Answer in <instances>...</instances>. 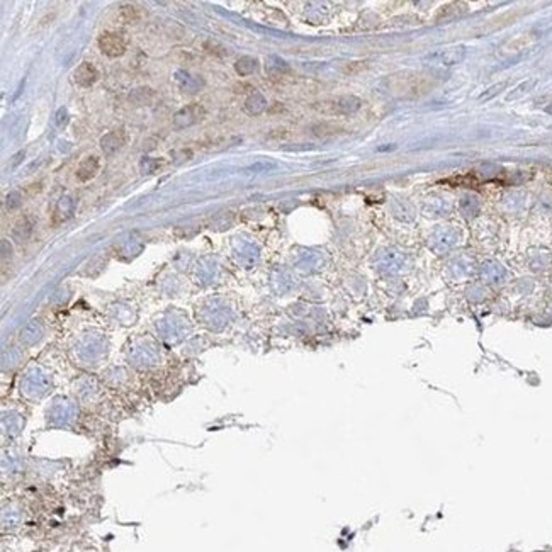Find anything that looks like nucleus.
<instances>
[{"label": "nucleus", "instance_id": "17", "mask_svg": "<svg viewBox=\"0 0 552 552\" xmlns=\"http://www.w3.org/2000/svg\"><path fill=\"white\" fill-rule=\"evenodd\" d=\"M547 113L552 114V106H551V107H547Z\"/></svg>", "mask_w": 552, "mask_h": 552}, {"label": "nucleus", "instance_id": "11", "mask_svg": "<svg viewBox=\"0 0 552 552\" xmlns=\"http://www.w3.org/2000/svg\"><path fill=\"white\" fill-rule=\"evenodd\" d=\"M21 520H23V515H21L19 508L14 507V505H7L3 507L2 511V525L5 530H12L19 525Z\"/></svg>", "mask_w": 552, "mask_h": 552}, {"label": "nucleus", "instance_id": "15", "mask_svg": "<svg viewBox=\"0 0 552 552\" xmlns=\"http://www.w3.org/2000/svg\"><path fill=\"white\" fill-rule=\"evenodd\" d=\"M121 19L124 21V23L131 24V23H136V21L140 19V10L138 7L135 5H124L121 9Z\"/></svg>", "mask_w": 552, "mask_h": 552}, {"label": "nucleus", "instance_id": "2", "mask_svg": "<svg viewBox=\"0 0 552 552\" xmlns=\"http://www.w3.org/2000/svg\"><path fill=\"white\" fill-rule=\"evenodd\" d=\"M77 408L67 399H56L52 408L46 411V423L53 428L70 427L77 420Z\"/></svg>", "mask_w": 552, "mask_h": 552}, {"label": "nucleus", "instance_id": "4", "mask_svg": "<svg viewBox=\"0 0 552 552\" xmlns=\"http://www.w3.org/2000/svg\"><path fill=\"white\" fill-rule=\"evenodd\" d=\"M99 48L104 55L111 56V58H118V56H122L126 53L128 43H126L124 36L119 34V32L107 31L99 38Z\"/></svg>", "mask_w": 552, "mask_h": 552}, {"label": "nucleus", "instance_id": "7", "mask_svg": "<svg viewBox=\"0 0 552 552\" xmlns=\"http://www.w3.org/2000/svg\"><path fill=\"white\" fill-rule=\"evenodd\" d=\"M97 78H99V71H97V68L93 67L92 63H89V61H84V63H82L74 74L75 84L80 85V87H84V89H87V87H90V85L96 84Z\"/></svg>", "mask_w": 552, "mask_h": 552}, {"label": "nucleus", "instance_id": "14", "mask_svg": "<svg viewBox=\"0 0 552 552\" xmlns=\"http://www.w3.org/2000/svg\"><path fill=\"white\" fill-rule=\"evenodd\" d=\"M265 99L261 96V93H254L250 99L247 100V111L250 114H261L263 109H265Z\"/></svg>", "mask_w": 552, "mask_h": 552}, {"label": "nucleus", "instance_id": "3", "mask_svg": "<svg viewBox=\"0 0 552 552\" xmlns=\"http://www.w3.org/2000/svg\"><path fill=\"white\" fill-rule=\"evenodd\" d=\"M360 104L362 102L357 97L344 96L327 100V102H321L320 111L324 114H331V116H344V114H352L355 111H359Z\"/></svg>", "mask_w": 552, "mask_h": 552}, {"label": "nucleus", "instance_id": "5", "mask_svg": "<svg viewBox=\"0 0 552 552\" xmlns=\"http://www.w3.org/2000/svg\"><path fill=\"white\" fill-rule=\"evenodd\" d=\"M206 116V111L203 106H199V104H190V106L184 107V109H180L179 113L174 116V126L177 129H182V128H189V126H194L197 124V122H201Z\"/></svg>", "mask_w": 552, "mask_h": 552}, {"label": "nucleus", "instance_id": "9", "mask_svg": "<svg viewBox=\"0 0 552 552\" xmlns=\"http://www.w3.org/2000/svg\"><path fill=\"white\" fill-rule=\"evenodd\" d=\"M124 143H126V133L122 131V129L107 133V135L102 136V140H100V146H102L104 153L106 155L116 153L118 150H121V148L124 146Z\"/></svg>", "mask_w": 552, "mask_h": 552}, {"label": "nucleus", "instance_id": "1", "mask_svg": "<svg viewBox=\"0 0 552 552\" xmlns=\"http://www.w3.org/2000/svg\"><path fill=\"white\" fill-rule=\"evenodd\" d=\"M428 87H430V80H428L425 75L406 74V75H395V77L391 78L389 90H391V93H395V96L411 97L427 92Z\"/></svg>", "mask_w": 552, "mask_h": 552}, {"label": "nucleus", "instance_id": "16", "mask_svg": "<svg viewBox=\"0 0 552 552\" xmlns=\"http://www.w3.org/2000/svg\"><path fill=\"white\" fill-rule=\"evenodd\" d=\"M7 206H9V209H14V208H17V206L21 204V199H19V194L17 192H12L10 194L9 197H7Z\"/></svg>", "mask_w": 552, "mask_h": 552}, {"label": "nucleus", "instance_id": "10", "mask_svg": "<svg viewBox=\"0 0 552 552\" xmlns=\"http://www.w3.org/2000/svg\"><path fill=\"white\" fill-rule=\"evenodd\" d=\"M99 158L97 157H87L80 165L77 167V180L78 182H89L99 172Z\"/></svg>", "mask_w": 552, "mask_h": 552}, {"label": "nucleus", "instance_id": "6", "mask_svg": "<svg viewBox=\"0 0 552 552\" xmlns=\"http://www.w3.org/2000/svg\"><path fill=\"white\" fill-rule=\"evenodd\" d=\"M465 56V48H449V49H440V52L430 53L423 58L425 63L428 65H456L461 63Z\"/></svg>", "mask_w": 552, "mask_h": 552}, {"label": "nucleus", "instance_id": "12", "mask_svg": "<svg viewBox=\"0 0 552 552\" xmlns=\"http://www.w3.org/2000/svg\"><path fill=\"white\" fill-rule=\"evenodd\" d=\"M2 459L3 472H16L23 467V457H21V454H17V450L10 449L9 454H7V450H3Z\"/></svg>", "mask_w": 552, "mask_h": 552}, {"label": "nucleus", "instance_id": "13", "mask_svg": "<svg viewBox=\"0 0 552 552\" xmlns=\"http://www.w3.org/2000/svg\"><path fill=\"white\" fill-rule=\"evenodd\" d=\"M234 70L238 71L240 77H247V75L254 74V71L257 70V60L250 58V56H243V58H240L236 61V65H234Z\"/></svg>", "mask_w": 552, "mask_h": 552}, {"label": "nucleus", "instance_id": "8", "mask_svg": "<svg viewBox=\"0 0 552 552\" xmlns=\"http://www.w3.org/2000/svg\"><path fill=\"white\" fill-rule=\"evenodd\" d=\"M24 428V417H21L16 411H9V413L2 415V432L5 437H16L21 434Z\"/></svg>", "mask_w": 552, "mask_h": 552}]
</instances>
